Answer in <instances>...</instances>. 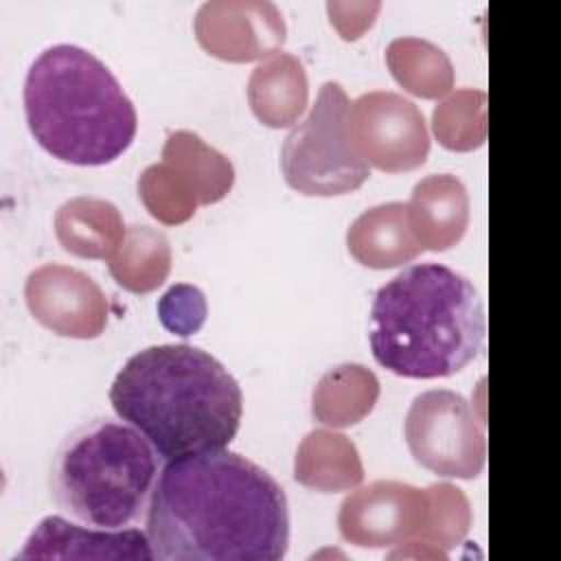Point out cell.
Wrapping results in <instances>:
<instances>
[{"label": "cell", "mask_w": 561, "mask_h": 561, "mask_svg": "<svg viewBox=\"0 0 561 561\" xmlns=\"http://www.w3.org/2000/svg\"><path fill=\"white\" fill-rule=\"evenodd\" d=\"M147 537L160 561H278L289 548L287 495L226 447L180 456L153 484Z\"/></svg>", "instance_id": "6da1fadb"}, {"label": "cell", "mask_w": 561, "mask_h": 561, "mask_svg": "<svg viewBox=\"0 0 561 561\" xmlns=\"http://www.w3.org/2000/svg\"><path fill=\"white\" fill-rule=\"evenodd\" d=\"M110 403L164 460L226 447L243 414V392L230 370L188 344L131 355L110 386Z\"/></svg>", "instance_id": "7a4b0ae2"}, {"label": "cell", "mask_w": 561, "mask_h": 561, "mask_svg": "<svg viewBox=\"0 0 561 561\" xmlns=\"http://www.w3.org/2000/svg\"><path fill=\"white\" fill-rule=\"evenodd\" d=\"M484 305L473 283L443 263H416L381 285L370 305V351L410 379L460 373L484 348Z\"/></svg>", "instance_id": "3957f363"}, {"label": "cell", "mask_w": 561, "mask_h": 561, "mask_svg": "<svg viewBox=\"0 0 561 561\" xmlns=\"http://www.w3.org/2000/svg\"><path fill=\"white\" fill-rule=\"evenodd\" d=\"M24 114L50 156L81 167L116 160L138 129L136 107L114 72L77 44L48 46L33 59Z\"/></svg>", "instance_id": "277c9868"}, {"label": "cell", "mask_w": 561, "mask_h": 561, "mask_svg": "<svg viewBox=\"0 0 561 561\" xmlns=\"http://www.w3.org/2000/svg\"><path fill=\"white\" fill-rule=\"evenodd\" d=\"M158 451L127 421L94 419L70 432L50 469L55 502L79 522L118 530L149 506Z\"/></svg>", "instance_id": "5b68a950"}, {"label": "cell", "mask_w": 561, "mask_h": 561, "mask_svg": "<svg viewBox=\"0 0 561 561\" xmlns=\"http://www.w3.org/2000/svg\"><path fill=\"white\" fill-rule=\"evenodd\" d=\"M348 96L337 81L322 83L307 118L280 147L285 182L311 197H333L359 188L370 178V164L355 151L348 136Z\"/></svg>", "instance_id": "8992f818"}, {"label": "cell", "mask_w": 561, "mask_h": 561, "mask_svg": "<svg viewBox=\"0 0 561 561\" xmlns=\"http://www.w3.org/2000/svg\"><path fill=\"white\" fill-rule=\"evenodd\" d=\"M403 434L412 458L445 478H478L486 462L482 421L454 390H427L414 397Z\"/></svg>", "instance_id": "52a82bcc"}, {"label": "cell", "mask_w": 561, "mask_h": 561, "mask_svg": "<svg viewBox=\"0 0 561 561\" xmlns=\"http://www.w3.org/2000/svg\"><path fill=\"white\" fill-rule=\"evenodd\" d=\"M348 136L355 151L386 173L419 169L430 153L423 112L403 94L373 90L348 105Z\"/></svg>", "instance_id": "ba28073f"}, {"label": "cell", "mask_w": 561, "mask_h": 561, "mask_svg": "<svg viewBox=\"0 0 561 561\" xmlns=\"http://www.w3.org/2000/svg\"><path fill=\"white\" fill-rule=\"evenodd\" d=\"M430 517L425 489L401 480H375L344 497L337 528L357 548H388L419 539Z\"/></svg>", "instance_id": "9c48e42d"}, {"label": "cell", "mask_w": 561, "mask_h": 561, "mask_svg": "<svg viewBox=\"0 0 561 561\" xmlns=\"http://www.w3.org/2000/svg\"><path fill=\"white\" fill-rule=\"evenodd\" d=\"M24 300L33 318L64 337L92 340L105 331L107 298L81 270L44 263L24 283Z\"/></svg>", "instance_id": "30bf717a"}, {"label": "cell", "mask_w": 561, "mask_h": 561, "mask_svg": "<svg viewBox=\"0 0 561 561\" xmlns=\"http://www.w3.org/2000/svg\"><path fill=\"white\" fill-rule=\"evenodd\" d=\"M199 46L224 61L272 57L287 39L280 9L267 0H210L193 20Z\"/></svg>", "instance_id": "8fae6325"}, {"label": "cell", "mask_w": 561, "mask_h": 561, "mask_svg": "<svg viewBox=\"0 0 561 561\" xmlns=\"http://www.w3.org/2000/svg\"><path fill=\"white\" fill-rule=\"evenodd\" d=\"M15 559H153V550L138 528H85L48 515L31 530Z\"/></svg>", "instance_id": "7c38bea8"}, {"label": "cell", "mask_w": 561, "mask_h": 561, "mask_svg": "<svg viewBox=\"0 0 561 561\" xmlns=\"http://www.w3.org/2000/svg\"><path fill=\"white\" fill-rule=\"evenodd\" d=\"M410 228L423 250L454 248L469 226V195L451 173H432L419 180L405 204Z\"/></svg>", "instance_id": "4fadbf2b"}, {"label": "cell", "mask_w": 561, "mask_h": 561, "mask_svg": "<svg viewBox=\"0 0 561 561\" xmlns=\"http://www.w3.org/2000/svg\"><path fill=\"white\" fill-rule=\"evenodd\" d=\"M351 256L373 270L399 267L423 250L416 241L403 202H388L364 210L346 230Z\"/></svg>", "instance_id": "5bb4252c"}, {"label": "cell", "mask_w": 561, "mask_h": 561, "mask_svg": "<svg viewBox=\"0 0 561 561\" xmlns=\"http://www.w3.org/2000/svg\"><path fill=\"white\" fill-rule=\"evenodd\" d=\"M59 245L81 259L112 261L125 241L127 228L121 210L101 197H72L55 213Z\"/></svg>", "instance_id": "9a60e30c"}, {"label": "cell", "mask_w": 561, "mask_h": 561, "mask_svg": "<svg viewBox=\"0 0 561 561\" xmlns=\"http://www.w3.org/2000/svg\"><path fill=\"white\" fill-rule=\"evenodd\" d=\"M309 81L302 61L291 53H276L261 61L248 79V103L267 127H289L305 112Z\"/></svg>", "instance_id": "2e32d148"}, {"label": "cell", "mask_w": 561, "mask_h": 561, "mask_svg": "<svg viewBox=\"0 0 561 561\" xmlns=\"http://www.w3.org/2000/svg\"><path fill=\"white\" fill-rule=\"evenodd\" d=\"M294 478L320 493L351 491L364 480V465L351 438L331 430H311L296 449Z\"/></svg>", "instance_id": "e0dca14e"}, {"label": "cell", "mask_w": 561, "mask_h": 561, "mask_svg": "<svg viewBox=\"0 0 561 561\" xmlns=\"http://www.w3.org/2000/svg\"><path fill=\"white\" fill-rule=\"evenodd\" d=\"M379 399L377 375L362 364H337L313 386L311 414L329 427H351L364 421Z\"/></svg>", "instance_id": "ac0fdd59"}, {"label": "cell", "mask_w": 561, "mask_h": 561, "mask_svg": "<svg viewBox=\"0 0 561 561\" xmlns=\"http://www.w3.org/2000/svg\"><path fill=\"white\" fill-rule=\"evenodd\" d=\"M162 162L173 167L191 184L204 206L221 202L234 184L232 162L188 129H178L167 136Z\"/></svg>", "instance_id": "d6986e66"}, {"label": "cell", "mask_w": 561, "mask_h": 561, "mask_svg": "<svg viewBox=\"0 0 561 561\" xmlns=\"http://www.w3.org/2000/svg\"><path fill=\"white\" fill-rule=\"evenodd\" d=\"M394 81L421 99H440L454 88V66L447 53L423 37H397L386 48Z\"/></svg>", "instance_id": "ffe728a7"}, {"label": "cell", "mask_w": 561, "mask_h": 561, "mask_svg": "<svg viewBox=\"0 0 561 561\" xmlns=\"http://www.w3.org/2000/svg\"><path fill=\"white\" fill-rule=\"evenodd\" d=\"M171 272L169 239L145 224L127 228L125 241L110 261L112 278L127 291L149 294L158 289Z\"/></svg>", "instance_id": "44dd1931"}, {"label": "cell", "mask_w": 561, "mask_h": 561, "mask_svg": "<svg viewBox=\"0 0 561 561\" xmlns=\"http://www.w3.org/2000/svg\"><path fill=\"white\" fill-rule=\"evenodd\" d=\"M436 140L449 151H471L486 140V92L460 88L432 112Z\"/></svg>", "instance_id": "7402d4cb"}, {"label": "cell", "mask_w": 561, "mask_h": 561, "mask_svg": "<svg viewBox=\"0 0 561 561\" xmlns=\"http://www.w3.org/2000/svg\"><path fill=\"white\" fill-rule=\"evenodd\" d=\"M138 197L153 219L164 226H178L188 221L199 199L191 184L169 164H149L138 178Z\"/></svg>", "instance_id": "603a6c76"}, {"label": "cell", "mask_w": 561, "mask_h": 561, "mask_svg": "<svg viewBox=\"0 0 561 561\" xmlns=\"http://www.w3.org/2000/svg\"><path fill=\"white\" fill-rule=\"evenodd\" d=\"M425 491L430 497V517L419 539L447 552L467 537L471 526V504L467 495L449 482L430 484Z\"/></svg>", "instance_id": "cb8c5ba5"}, {"label": "cell", "mask_w": 561, "mask_h": 561, "mask_svg": "<svg viewBox=\"0 0 561 561\" xmlns=\"http://www.w3.org/2000/svg\"><path fill=\"white\" fill-rule=\"evenodd\" d=\"M162 324L178 335H193L206 320V298L195 285H173L158 302Z\"/></svg>", "instance_id": "d4e9b609"}, {"label": "cell", "mask_w": 561, "mask_h": 561, "mask_svg": "<svg viewBox=\"0 0 561 561\" xmlns=\"http://www.w3.org/2000/svg\"><path fill=\"white\" fill-rule=\"evenodd\" d=\"M381 2H327L329 20L344 39L362 37L375 22Z\"/></svg>", "instance_id": "484cf974"}, {"label": "cell", "mask_w": 561, "mask_h": 561, "mask_svg": "<svg viewBox=\"0 0 561 561\" xmlns=\"http://www.w3.org/2000/svg\"><path fill=\"white\" fill-rule=\"evenodd\" d=\"M408 548H399V550H392L388 557L390 559H399V557H414V559H447V552L427 543V541H421V539H410L405 541Z\"/></svg>", "instance_id": "4316f807"}]
</instances>
